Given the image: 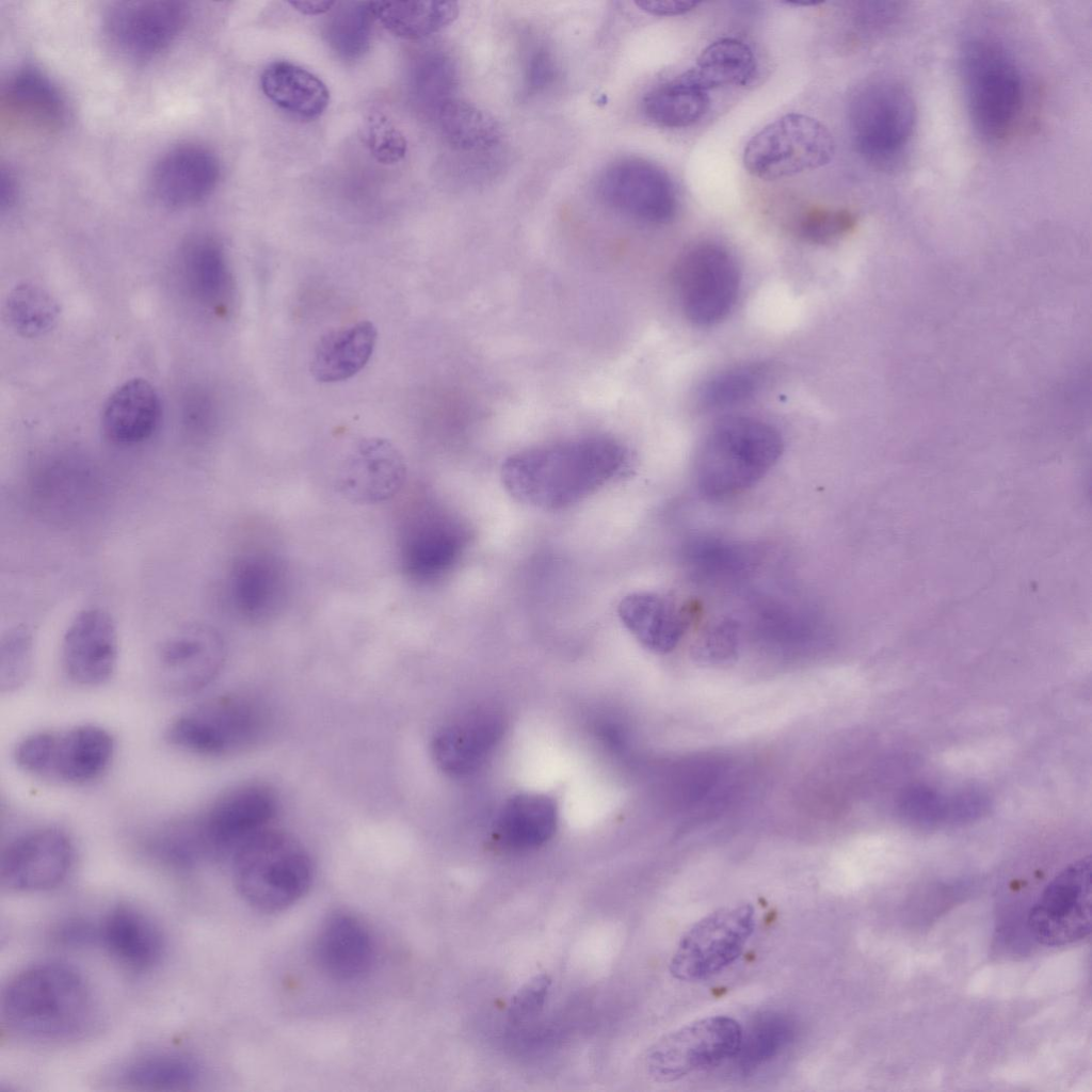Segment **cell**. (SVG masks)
<instances>
[{
	"instance_id": "17",
	"label": "cell",
	"mask_w": 1092,
	"mask_h": 1092,
	"mask_svg": "<svg viewBox=\"0 0 1092 1092\" xmlns=\"http://www.w3.org/2000/svg\"><path fill=\"white\" fill-rule=\"evenodd\" d=\"M597 192L610 208L635 220L663 224L678 207L675 186L658 165L642 158H625L600 175Z\"/></svg>"
},
{
	"instance_id": "26",
	"label": "cell",
	"mask_w": 1092,
	"mask_h": 1092,
	"mask_svg": "<svg viewBox=\"0 0 1092 1092\" xmlns=\"http://www.w3.org/2000/svg\"><path fill=\"white\" fill-rule=\"evenodd\" d=\"M314 951L321 970L340 981L360 978L371 967L374 957L367 927L348 913L333 914L323 922Z\"/></svg>"
},
{
	"instance_id": "5",
	"label": "cell",
	"mask_w": 1092,
	"mask_h": 1092,
	"mask_svg": "<svg viewBox=\"0 0 1092 1092\" xmlns=\"http://www.w3.org/2000/svg\"><path fill=\"white\" fill-rule=\"evenodd\" d=\"M961 70L975 128L990 141L1006 138L1021 114L1024 99L1022 74L1014 58L998 41L977 36L964 44Z\"/></svg>"
},
{
	"instance_id": "23",
	"label": "cell",
	"mask_w": 1092,
	"mask_h": 1092,
	"mask_svg": "<svg viewBox=\"0 0 1092 1092\" xmlns=\"http://www.w3.org/2000/svg\"><path fill=\"white\" fill-rule=\"evenodd\" d=\"M287 576L283 563L262 552L246 553L231 564L226 577V597L242 620L260 623L274 616L284 604Z\"/></svg>"
},
{
	"instance_id": "29",
	"label": "cell",
	"mask_w": 1092,
	"mask_h": 1092,
	"mask_svg": "<svg viewBox=\"0 0 1092 1092\" xmlns=\"http://www.w3.org/2000/svg\"><path fill=\"white\" fill-rule=\"evenodd\" d=\"M378 332L370 321H359L325 333L317 342L310 372L322 383H336L357 374L368 364Z\"/></svg>"
},
{
	"instance_id": "48",
	"label": "cell",
	"mask_w": 1092,
	"mask_h": 1092,
	"mask_svg": "<svg viewBox=\"0 0 1092 1092\" xmlns=\"http://www.w3.org/2000/svg\"><path fill=\"white\" fill-rule=\"evenodd\" d=\"M855 225L856 218L849 210L813 208L800 218L798 231L806 241L823 244L844 237Z\"/></svg>"
},
{
	"instance_id": "55",
	"label": "cell",
	"mask_w": 1092,
	"mask_h": 1092,
	"mask_svg": "<svg viewBox=\"0 0 1092 1092\" xmlns=\"http://www.w3.org/2000/svg\"><path fill=\"white\" fill-rule=\"evenodd\" d=\"M1 207L4 208L6 206L12 205L15 198L16 188L13 177L10 175V173L5 174V172L3 171L1 174Z\"/></svg>"
},
{
	"instance_id": "41",
	"label": "cell",
	"mask_w": 1092,
	"mask_h": 1092,
	"mask_svg": "<svg viewBox=\"0 0 1092 1092\" xmlns=\"http://www.w3.org/2000/svg\"><path fill=\"white\" fill-rule=\"evenodd\" d=\"M374 20L370 2L341 3L325 25L330 48L342 60L360 59L370 48Z\"/></svg>"
},
{
	"instance_id": "30",
	"label": "cell",
	"mask_w": 1092,
	"mask_h": 1092,
	"mask_svg": "<svg viewBox=\"0 0 1092 1092\" xmlns=\"http://www.w3.org/2000/svg\"><path fill=\"white\" fill-rule=\"evenodd\" d=\"M260 87L277 108L301 119L318 118L330 102V91L320 78L287 61L269 64L260 76Z\"/></svg>"
},
{
	"instance_id": "54",
	"label": "cell",
	"mask_w": 1092,
	"mask_h": 1092,
	"mask_svg": "<svg viewBox=\"0 0 1092 1092\" xmlns=\"http://www.w3.org/2000/svg\"><path fill=\"white\" fill-rule=\"evenodd\" d=\"M288 3L301 14L311 16L324 14L335 5L333 1H290Z\"/></svg>"
},
{
	"instance_id": "28",
	"label": "cell",
	"mask_w": 1092,
	"mask_h": 1092,
	"mask_svg": "<svg viewBox=\"0 0 1092 1092\" xmlns=\"http://www.w3.org/2000/svg\"><path fill=\"white\" fill-rule=\"evenodd\" d=\"M98 932V938L110 954L129 969L147 970L163 954L164 940L159 927L132 905L113 908L105 916Z\"/></svg>"
},
{
	"instance_id": "53",
	"label": "cell",
	"mask_w": 1092,
	"mask_h": 1092,
	"mask_svg": "<svg viewBox=\"0 0 1092 1092\" xmlns=\"http://www.w3.org/2000/svg\"><path fill=\"white\" fill-rule=\"evenodd\" d=\"M55 937L65 944L80 945L94 938V930L87 924L74 920L60 926Z\"/></svg>"
},
{
	"instance_id": "42",
	"label": "cell",
	"mask_w": 1092,
	"mask_h": 1092,
	"mask_svg": "<svg viewBox=\"0 0 1092 1092\" xmlns=\"http://www.w3.org/2000/svg\"><path fill=\"white\" fill-rule=\"evenodd\" d=\"M59 312L57 301L45 289L28 283L16 286L5 303L10 326L27 338L39 337L52 330Z\"/></svg>"
},
{
	"instance_id": "35",
	"label": "cell",
	"mask_w": 1092,
	"mask_h": 1092,
	"mask_svg": "<svg viewBox=\"0 0 1092 1092\" xmlns=\"http://www.w3.org/2000/svg\"><path fill=\"white\" fill-rule=\"evenodd\" d=\"M444 140L461 151H488L499 145L502 129L488 112L460 99L446 101L435 115Z\"/></svg>"
},
{
	"instance_id": "13",
	"label": "cell",
	"mask_w": 1092,
	"mask_h": 1092,
	"mask_svg": "<svg viewBox=\"0 0 1092 1092\" xmlns=\"http://www.w3.org/2000/svg\"><path fill=\"white\" fill-rule=\"evenodd\" d=\"M225 658V641L218 629L206 623L184 624L157 645L154 677L167 694H195L219 676Z\"/></svg>"
},
{
	"instance_id": "49",
	"label": "cell",
	"mask_w": 1092,
	"mask_h": 1092,
	"mask_svg": "<svg viewBox=\"0 0 1092 1092\" xmlns=\"http://www.w3.org/2000/svg\"><path fill=\"white\" fill-rule=\"evenodd\" d=\"M551 986L547 974H537L526 981L512 996L509 1016L513 1022H523L535 1016L543 1008Z\"/></svg>"
},
{
	"instance_id": "2",
	"label": "cell",
	"mask_w": 1092,
	"mask_h": 1092,
	"mask_svg": "<svg viewBox=\"0 0 1092 1092\" xmlns=\"http://www.w3.org/2000/svg\"><path fill=\"white\" fill-rule=\"evenodd\" d=\"M92 992L75 967L57 961L29 965L1 993V1017L19 1035L39 1041L71 1037L92 1014Z\"/></svg>"
},
{
	"instance_id": "21",
	"label": "cell",
	"mask_w": 1092,
	"mask_h": 1092,
	"mask_svg": "<svg viewBox=\"0 0 1092 1092\" xmlns=\"http://www.w3.org/2000/svg\"><path fill=\"white\" fill-rule=\"evenodd\" d=\"M406 479L398 448L381 437L362 438L351 448L337 475L338 491L357 503H378L395 497Z\"/></svg>"
},
{
	"instance_id": "10",
	"label": "cell",
	"mask_w": 1092,
	"mask_h": 1092,
	"mask_svg": "<svg viewBox=\"0 0 1092 1092\" xmlns=\"http://www.w3.org/2000/svg\"><path fill=\"white\" fill-rule=\"evenodd\" d=\"M755 925V911L751 904L710 913L680 938L670 961L671 975L692 982L721 973L739 958Z\"/></svg>"
},
{
	"instance_id": "46",
	"label": "cell",
	"mask_w": 1092,
	"mask_h": 1092,
	"mask_svg": "<svg viewBox=\"0 0 1092 1092\" xmlns=\"http://www.w3.org/2000/svg\"><path fill=\"white\" fill-rule=\"evenodd\" d=\"M34 658V642L30 630L15 627L3 635L0 642V689L13 692L29 679Z\"/></svg>"
},
{
	"instance_id": "31",
	"label": "cell",
	"mask_w": 1092,
	"mask_h": 1092,
	"mask_svg": "<svg viewBox=\"0 0 1092 1092\" xmlns=\"http://www.w3.org/2000/svg\"><path fill=\"white\" fill-rule=\"evenodd\" d=\"M2 100L9 115L29 128L53 130L65 119V103L59 90L33 68L21 69L9 79Z\"/></svg>"
},
{
	"instance_id": "37",
	"label": "cell",
	"mask_w": 1092,
	"mask_h": 1092,
	"mask_svg": "<svg viewBox=\"0 0 1092 1092\" xmlns=\"http://www.w3.org/2000/svg\"><path fill=\"white\" fill-rule=\"evenodd\" d=\"M709 105L707 91L686 74L652 89L642 102L645 116L665 128L693 125L705 115Z\"/></svg>"
},
{
	"instance_id": "25",
	"label": "cell",
	"mask_w": 1092,
	"mask_h": 1092,
	"mask_svg": "<svg viewBox=\"0 0 1092 1092\" xmlns=\"http://www.w3.org/2000/svg\"><path fill=\"white\" fill-rule=\"evenodd\" d=\"M502 719L494 711L475 710L440 727L432 740L436 765L454 776L477 770L500 740Z\"/></svg>"
},
{
	"instance_id": "8",
	"label": "cell",
	"mask_w": 1092,
	"mask_h": 1092,
	"mask_svg": "<svg viewBox=\"0 0 1092 1092\" xmlns=\"http://www.w3.org/2000/svg\"><path fill=\"white\" fill-rule=\"evenodd\" d=\"M114 750V739L107 729L83 724L27 736L16 745L14 759L25 772L41 778L84 784L108 769Z\"/></svg>"
},
{
	"instance_id": "4",
	"label": "cell",
	"mask_w": 1092,
	"mask_h": 1092,
	"mask_svg": "<svg viewBox=\"0 0 1092 1092\" xmlns=\"http://www.w3.org/2000/svg\"><path fill=\"white\" fill-rule=\"evenodd\" d=\"M234 881L241 897L256 910L273 913L295 903L308 890L312 864L292 835L267 828L231 857Z\"/></svg>"
},
{
	"instance_id": "47",
	"label": "cell",
	"mask_w": 1092,
	"mask_h": 1092,
	"mask_svg": "<svg viewBox=\"0 0 1092 1092\" xmlns=\"http://www.w3.org/2000/svg\"><path fill=\"white\" fill-rule=\"evenodd\" d=\"M362 140L371 156L379 163L386 165L400 162L407 150L404 134L387 115L379 111L366 115L362 127Z\"/></svg>"
},
{
	"instance_id": "9",
	"label": "cell",
	"mask_w": 1092,
	"mask_h": 1092,
	"mask_svg": "<svg viewBox=\"0 0 1092 1092\" xmlns=\"http://www.w3.org/2000/svg\"><path fill=\"white\" fill-rule=\"evenodd\" d=\"M835 143L818 119L788 113L765 126L746 143L745 170L762 180H775L830 163Z\"/></svg>"
},
{
	"instance_id": "51",
	"label": "cell",
	"mask_w": 1092,
	"mask_h": 1092,
	"mask_svg": "<svg viewBox=\"0 0 1092 1092\" xmlns=\"http://www.w3.org/2000/svg\"><path fill=\"white\" fill-rule=\"evenodd\" d=\"M702 647L712 656L730 654L737 644V626L734 622H720L712 626L703 638Z\"/></svg>"
},
{
	"instance_id": "45",
	"label": "cell",
	"mask_w": 1092,
	"mask_h": 1092,
	"mask_svg": "<svg viewBox=\"0 0 1092 1092\" xmlns=\"http://www.w3.org/2000/svg\"><path fill=\"white\" fill-rule=\"evenodd\" d=\"M693 571L707 577H727L743 572L751 564L748 550L718 539L691 542L685 551Z\"/></svg>"
},
{
	"instance_id": "18",
	"label": "cell",
	"mask_w": 1092,
	"mask_h": 1092,
	"mask_svg": "<svg viewBox=\"0 0 1092 1092\" xmlns=\"http://www.w3.org/2000/svg\"><path fill=\"white\" fill-rule=\"evenodd\" d=\"M277 810V797L268 786L236 787L195 816L209 857L234 854L254 835L268 828Z\"/></svg>"
},
{
	"instance_id": "15",
	"label": "cell",
	"mask_w": 1092,
	"mask_h": 1092,
	"mask_svg": "<svg viewBox=\"0 0 1092 1092\" xmlns=\"http://www.w3.org/2000/svg\"><path fill=\"white\" fill-rule=\"evenodd\" d=\"M469 539V528L459 516L438 505H425L410 517L402 530L403 569L417 581L440 579L460 561Z\"/></svg>"
},
{
	"instance_id": "43",
	"label": "cell",
	"mask_w": 1092,
	"mask_h": 1092,
	"mask_svg": "<svg viewBox=\"0 0 1092 1092\" xmlns=\"http://www.w3.org/2000/svg\"><path fill=\"white\" fill-rule=\"evenodd\" d=\"M793 1034L791 1022L778 1014L765 1015L742 1038L734 1059L735 1070L746 1075L778 1055Z\"/></svg>"
},
{
	"instance_id": "33",
	"label": "cell",
	"mask_w": 1092,
	"mask_h": 1092,
	"mask_svg": "<svg viewBox=\"0 0 1092 1092\" xmlns=\"http://www.w3.org/2000/svg\"><path fill=\"white\" fill-rule=\"evenodd\" d=\"M118 1077L121 1083L135 1090H186L199 1082L202 1067L189 1054L156 1050L129 1060Z\"/></svg>"
},
{
	"instance_id": "44",
	"label": "cell",
	"mask_w": 1092,
	"mask_h": 1092,
	"mask_svg": "<svg viewBox=\"0 0 1092 1092\" xmlns=\"http://www.w3.org/2000/svg\"><path fill=\"white\" fill-rule=\"evenodd\" d=\"M768 374L762 364L732 368L707 381L698 392V403L706 410H719L740 403L760 389Z\"/></svg>"
},
{
	"instance_id": "11",
	"label": "cell",
	"mask_w": 1092,
	"mask_h": 1092,
	"mask_svg": "<svg viewBox=\"0 0 1092 1092\" xmlns=\"http://www.w3.org/2000/svg\"><path fill=\"white\" fill-rule=\"evenodd\" d=\"M742 1028L732 1017L716 1015L687 1024L654 1043L645 1066L659 1082H672L716 1066L737 1053Z\"/></svg>"
},
{
	"instance_id": "34",
	"label": "cell",
	"mask_w": 1092,
	"mask_h": 1092,
	"mask_svg": "<svg viewBox=\"0 0 1092 1092\" xmlns=\"http://www.w3.org/2000/svg\"><path fill=\"white\" fill-rule=\"evenodd\" d=\"M372 15L392 35L419 41L451 25L459 16L454 1H373Z\"/></svg>"
},
{
	"instance_id": "3",
	"label": "cell",
	"mask_w": 1092,
	"mask_h": 1092,
	"mask_svg": "<svg viewBox=\"0 0 1092 1092\" xmlns=\"http://www.w3.org/2000/svg\"><path fill=\"white\" fill-rule=\"evenodd\" d=\"M783 452L772 425L751 417L722 420L705 437L695 461L700 492L712 499L737 495L756 484Z\"/></svg>"
},
{
	"instance_id": "24",
	"label": "cell",
	"mask_w": 1092,
	"mask_h": 1092,
	"mask_svg": "<svg viewBox=\"0 0 1092 1092\" xmlns=\"http://www.w3.org/2000/svg\"><path fill=\"white\" fill-rule=\"evenodd\" d=\"M617 613L643 646L665 654L682 639L694 620L695 610L693 605L669 595L637 592L620 601Z\"/></svg>"
},
{
	"instance_id": "27",
	"label": "cell",
	"mask_w": 1092,
	"mask_h": 1092,
	"mask_svg": "<svg viewBox=\"0 0 1092 1092\" xmlns=\"http://www.w3.org/2000/svg\"><path fill=\"white\" fill-rule=\"evenodd\" d=\"M161 401L145 379L134 378L118 386L107 399L101 413L105 436L117 445H135L148 439L159 425Z\"/></svg>"
},
{
	"instance_id": "1",
	"label": "cell",
	"mask_w": 1092,
	"mask_h": 1092,
	"mask_svg": "<svg viewBox=\"0 0 1092 1092\" xmlns=\"http://www.w3.org/2000/svg\"><path fill=\"white\" fill-rule=\"evenodd\" d=\"M630 453L619 440L592 435L560 440L510 455L501 481L517 501L557 511L576 504L625 473Z\"/></svg>"
},
{
	"instance_id": "7",
	"label": "cell",
	"mask_w": 1092,
	"mask_h": 1092,
	"mask_svg": "<svg viewBox=\"0 0 1092 1092\" xmlns=\"http://www.w3.org/2000/svg\"><path fill=\"white\" fill-rule=\"evenodd\" d=\"M263 709L242 694H224L178 714L165 738L181 751L202 756H225L255 744L264 733Z\"/></svg>"
},
{
	"instance_id": "16",
	"label": "cell",
	"mask_w": 1092,
	"mask_h": 1092,
	"mask_svg": "<svg viewBox=\"0 0 1092 1092\" xmlns=\"http://www.w3.org/2000/svg\"><path fill=\"white\" fill-rule=\"evenodd\" d=\"M74 857V845L65 831L57 826L26 830L2 849L1 885L18 893L53 888L68 876Z\"/></svg>"
},
{
	"instance_id": "50",
	"label": "cell",
	"mask_w": 1092,
	"mask_h": 1092,
	"mask_svg": "<svg viewBox=\"0 0 1092 1092\" xmlns=\"http://www.w3.org/2000/svg\"><path fill=\"white\" fill-rule=\"evenodd\" d=\"M557 62L545 47L536 48L526 65L525 84L530 93H536L550 85L557 77Z\"/></svg>"
},
{
	"instance_id": "38",
	"label": "cell",
	"mask_w": 1092,
	"mask_h": 1092,
	"mask_svg": "<svg viewBox=\"0 0 1092 1092\" xmlns=\"http://www.w3.org/2000/svg\"><path fill=\"white\" fill-rule=\"evenodd\" d=\"M457 67L452 55L439 47L417 52L408 69V89L417 107L435 117L457 85Z\"/></svg>"
},
{
	"instance_id": "6",
	"label": "cell",
	"mask_w": 1092,
	"mask_h": 1092,
	"mask_svg": "<svg viewBox=\"0 0 1092 1092\" xmlns=\"http://www.w3.org/2000/svg\"><path fill=\"white\" fill-rule=\"evenodd\" d=\"M848 119L860 155L877 167L900 160L914 133L917 109L901 82L880 78L865 82L851 96Z\"/></svg>"
},
{
	"instance_id": "32",
	"label": "cell",
	"mask_w": 1092,
	"mask_h": 1092,
	"mask_svg": "<svg viewBox=\"0 0 1092 1092\" xmlns=\"http://www.w3.org/2000/svg\"><path fill=\"white\" fill-rule=\"evenodd\" d=\"M557 817V806L550 798L516 796L504 804L496 820V839L513 850L539 847L553 835Z\"/></svg>"
},
{
	"instance_id": "39",
	"label": "cell",
	"mask_w": 1092,
	"mask_h": 1092,
	"mask_svg": "<svg viewBox=\"0 0 1092 1092\" xmlns=\"http://www.w3.org/2000/svg\"><path fill=\"white\" fill-rule=\"evenodd\" d=\"M141 840L148 857L172 870H191L209 857L194 817L161 823Z\"/></svg>"
},
{
	"instance_id": "56",
	"label": "cell",
	"mask_w": 1092,
	"mask_h": 1092,
	"mask_svg": "<svg viewBox=\"0 0 1092 1092\" xmlns=\"http://www.w3.org/2000/svg\"><path fill=\"white\" fill-rule=\"evenodd\" d=\"M786 3L787 4H792V5H812V4L816 5L817 4L816 1H803V2H800V1H787Z\"/></svg>"
},
{
	"instance_id": "40",
	"label": "cell",
	"mask_w": 1092,
	"mask_h": 1092,
	"mask_svg": "<svg viewBox=\"0 0 1092 1092\" xmlns=\"http://www.w3.org/2000/svg\"><path fill=\"white\" fill-rule=\"evenodd\" d=\"M184 269L193 292L214 308L226 306L231 277L221 247L208 239L192 242L184 253Z\"/></svg>"
},
{
	"instance_id": "19",
	"label": "cell",
	"mask_w": 1092,
	"mask_h": 1092,
	"mask_svg": "<svg viewBox=\"0 0 1092 1092\" xmlns=\"http://www.w3.org/2000/svg\"><path fill=\"white\" fill-rule=\"evenodd\" d=\"M186 5L177 1H124L108 10L106 33L113 46L134 60L165 50L187 22Z\"/></svg>"
},
{
	"instance_id": "22",
	"label": "cell",
	"mask_w": 1092,
	"mask_h": 1092,
	"mask_svg": "<svg viewBox=\"0 0 1092 1092\" xmlns=\"http://www.w3.org/2000/svg\"><path fill=\"white\" fill-rule=\"evenodd\" d=\"M221 168L215 155L197 144L166 151L156 163L150 188L156 199L171 208L195 205L216 187Z\"/></svg>"
},
{
	"instance_id": "12",
	"label": "cell",
	"mask_w": 1092,
	"mask_h": 1092,
	"mask_svg": "<svg viewBox=\"0 0 1092 1092\" xmlns=\"http://www.w3.org/2000/svg\"><path fill=\"white\" fill-rule=\"evenodd\" d=\"M739 280L733 256L711 242L689 248L675 269L681 309L697 325H712L726 317L737 299Z\"/></svg>"
},
{
	"instance_id": "36",
	"label": "cell",
	"mask_w": 1092,
	"mask_h": 1092,
	"mask_svg": "<svg viewBox=\"0 0 1092 1092\" xmlns=\"http://www.w3.org/2000/svg\"><path fill=\"white\" fill-rule=\"evenodd\" d=\"M756 73V59L742 41L720 38L707 46L695 66L685 74L705 91L728 85H746Z\"/></svg>"
},
{
	"instance_id": "14",
	"label": "cell",
	"mask_w": 1092,
	"mask_h": 1092,
	"mask_svg": "<svg viewBox=\"0 0 1092 1092\" xmlns=\"http://www.w3.org/2000/svg\"><path fill=\"white\" fill-rule=\"evenodd\" d=\"M1028 928L1040 944L1065 946L1091 931V858L1065 867L1043 889L1028 914Z\"/></svg>"
},
{
	"instance_id": "52",
	"label": "cell",
	"mask_w": 1092,
	"mask_h": 1092,
	"mask_svg": "<svg viewBox=\"0 0 1092 1092\" xmlns=\"http://www.w3.org/2000/svg\"><path fill=\"white\" fill-rule=\"evenodd\" d=\"M635 4L647 14L655 16H676L693 10L697 2L681 0H639Z\"/></svg>"
},
{
	"instance_id": "20",
	"label": "cell",
	"mask_w": 1092,
	"mask_h": 1092,
	"mask_svg": "<svg viewBox=\"0 0 1092 1092\" xmlns=\"http://www.w3.org/2000/svg\"><path fill=\"white\" fill-rule=\"evenodd\" d=\"M118 652V632L112 615L101 608H86L75 615L64 632L62 669L75 685L100 686L113 676Z\"/></svg>"
}]
</instances>
